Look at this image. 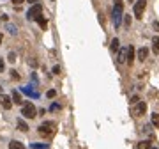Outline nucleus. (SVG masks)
<instances>
[{
	"label": "nucleus",
	"mask_w": 159,
	"mask_h": 149,
	"mask_svg": "<svg viewBox=\"0 0 159 149\" xmlns=\"http://www.w3.org/2000/svg\"><path fill=\"white\" fill-rule=\"evenodd\" d=\"M112 16H113V23H115V27H120V23H122V18H124L122 0H115V7H113V12H112Z\"/></svg>",
	"instance_id": "obj_1"
},
{
	"label": "nucleus",
	"mask_w": 159,
	"mask_h": 149,
	"mask_svg": "<svg viewBox=\"0 0 159 149\" xmlns=\"http://www.w3.org/2000/svg\"><path fill=\"white\" fill-rule=\"evenodd\" d=\"M55 123H51V121H44L39 128H37V132H39V135L41 137H50V135H53L55 133Z\"/></svg>",
	"instance_id": "obj_2"
},
{
	"label": "nucleus",
	"mask_w": 159,
	"mask_h": 149,
	"mask_svg": "<svg viewBox=\"0 0 159 149\" xmlns=\"http://www.w3.org/2000/svg\"><path fill=\"white\" fill-rule=\"evenodd\" d=\"M21 116H23V117H27V119H34V117L37 116V110H35L34 103H30V101L23 103V108H21Z\"/></svg>",
	"instance_id": "obj_3"
},
{
	"label": "nucleus",
	"mask_w": 159,
	"mask_h": 149,
	"mask_svg": "<svg viewBox=\"0 0 159 149\" xmlns=\"http://www.w3.org/2000/svg\"><path fill=\"white\" fill-rule=\"evenodd\" d=\"M147 112V103L145 101H138L136 105H133V108H131V114L135 116V117H140V116H143Z\"/></svg>",
	"instance_id": "obj_4"
},
{
	"label": "nucleus",
	"mask_w": 159,
	"mask_h": 149,
	"mask_svg": "<svg viewBox=\"0 0 159 149\" xmlns=\"http://www.w3.org/2000/svg\"><path fill=\"white\" fill-rule=\"evenodd\" d=\"M41 14H42V5H41V4H34V5L28 9L27 18H28V20H35V18L41 16Z\"/></svg>",
	"instance_id": "obj_5"
},
{
	"label": "nucleus",
	"mask_w": 159,
	"mask_h": 149,
	"mask_svg": "<svg viewBox=\"0 0 159 149\" xmlns=\"http://www.w3.org/2000/svg\"><path fill=\"white\" fill-rule=\"evenodd\" d=\"M145 7H147V0H136V4H135V16L136 18H143Z\"/></svg>",
	"instance_id": "obj_6"
},
{
	"label": "nucleus",
	"mask_w": 159,
	"mask_h": 149,
	"mask_svg": "<svg viewBox=\"0 0 159 149\" xmlns=\"http://www.w3.org/2000/svg\"><path fill=\"white\" fill-rule=\"evenodd\" d=\"M0 105H2L5 110H11V107H12V100H11L7 94H2V92H0Z\"/></svg>",
	"instance_id": "obj_7"
},
{
	"label": "nucleus",
	"mask_w": 159,
	"mask_h": 149,
	"mask_svg": "<svg viewBox=\"0 0 159 149\" xmlns=\"http://www.w3.org/2000/svg\"><path fill=\"white\" fill-rule=\"evenodd\" d=\"M126 50H127V62H129V66H131V64H133V60H135V48L129 44Z\"/></svg>",
	"instance_id": "obj_8"
},
{
	"label": "nucleus",
	"mask_w": 159,
	"mask_h": 149,
	"mask_svg": "<svg viewBox=\"0 0 159 149\" xmlns=\"http://www.w3.org/2000/svg\"><path fill=\"white\" fill-rule=\"evenodd\" d=\"M147 57H149V48H145V46L140 48V50H138V59H140V60H145Z\"/></svg>",
	"instance_id": "obj_9"
},
{
	"label": "nucleus",
	"mask_w": 159,
	"mask_h": 149,
	"mask_svg": "<svg viewBox=\"0 0 159 149\" xmlns=\"http://www.w3.org/2000/svg\"><path fill=\"white\" fill-rule=\"evenodd\" d=\"M119 62H120V64L127 62V50H126V48H124V50H119Z\"/></svg>",
	"instance_id": "obj_10"
},
{
	"label": "nucleus",
	"mask_w": 159,
	"mask_h": 149,
	"mask_svg": "<svg viewBox=\"0 0 159 149\" xmlns=\"http://www.w3.org/2000/svg\"><path fill=\"white\" fill-rule=\"evenodd\" d=\"M11 100H12V103H18V105H21V103H23V100H21V96H19V92H18V91H12Z\"/></svg>",
	"instance_id": "obj_11"
},
{
	"label": "nucleus",
	"mask_w": 159,
	"mask_h": 149,
	"mask_svg": "<svg viewBox=\"0 0 159 149\" xmlns=\"http://www.w3.org/2000/svg\"><path fill=\"white\" fill-rule=\"evenodd\" d=\"M35 21L41 25V28H46V27H48V20H46L42 14H41V16H37V18H35Z\"/></svg>",
	"instance_id": "obj_12"
},
{
	"label": "nucleus",
	"mask_w": 159,
	"mask_h": 149,
	"mask_svg": "<svg viewBox=\"0 0 159 149\" xmlns=\"http://www.w3.org/2000/svg\"><path fill=\"white\" fill-rule=\"evenodd\" d=\"M152 50H154L156 55H159V36H156V37L152 39Z\"/></svg>",
	"instance_id": "obj_13"
},
{
	"label": "nucleus",
	"mask_w": 159,
	"mask_h": 149,
	"mask_svg": "<svg viewBox=\"0 0 159 149\" xmlns=\"http://www.w3.org/2000/svg\"><path fill=\"white\" fill-rule=\"evenodd\" d=\"M9 149H25V146H23L21 142H18V140H11Z\"/></svg>",
	"instance_id": "obj_14"
},
{
	"label": "nucleus",
	"mask_w": 159,
	"mask_h": 149,
	"mask_svg": "<svg viewBox=\"0 0 159 149\" xmlns=\"http://www.w3.org/2000/svg\"><path fill=\"white\" fill-rule=\"evenodd\" d=\"M5 28L9 30V34H11V36H16V34H18V28H16L12 23H7V27H5Z\"/></svg>",
	"instance_id": "obj_15"
},
{
	"label": "nucleus",
	"mask_w": 159,
	"mask_h": 149,
	"mask_svg": "<svg viewBox=\"0 0 159 149\" xmlns=\"http://www.w3.org/2000/svg\"><path fill=\"white\" fill-rule=\"evenodd\" d=\"M18 128H19V132H28L27 123H25V121H21V119H18Z\"/></svg>",
	"instance_id": "obj_16"
},
{
	"label": "nucleus",
	"mask_w": 159,
	"mask_h": 149,
	"mask_svg": "<svg viewBox=\"0 0 159 149\" xmlns=\"http://www.w3.org/2000/svg\"><path fill=\"white\" fill-rule=\"evenodd\" d=\"M150 142L149 140H142V142H138V149H150Z\"/></svg>",
	"instance_id": "obj_17"
},
{
	"label": "nucleus",
	"mask_w": 159,
	"mask_h": 149,
	"mask_svg": "<svg viewBox=\"0 0 159 149\" xmlns=\"http://www.w3.org/2000/svg\"><path fill=\"white\" fill-rule=\"evenodd\" d=\"M119 44H120V43H119V39L115 37V39L112 41V50H113V52H119V50H120V46H119Z\"/></svg>",
	"instance_id": "obj_18"
},
{
	"label": "nucleus",
	"mask_w": 159,
	"mask_h": 149,
	"mask_svg": "<svg viewBox=\"0 0 159 149\" xmlns=\"http://www.w3.org/2000/svg\"><path fill=\"white\" fill-rule=\"evenodd\" d=\"M21 91H23V92H27V94H30V96H34V98H37V96H39V94H37V92H34L30 87H23Z\"/></svg>",
	"instance_id": "obj_19"
},
{
	"label": "nucleus",
	"mask_w": 159,
	"mask_h": 149,
	"mask_svg": "<svg viewBox=\"0 0 159 149\" xmlns=\"http://www.w3.org/2000/svg\"><path fill=\"white\" fill-rule=\"evenodd\" d=\"M152 126L159 128V114H152Z\"/></svg>",
	"instance_id": "obj_20"
},
{
	"label": "nucleus",
	"mask_w": 159,
	"mask_h": 149,
	"mask_svg": "<svg viewBox=\"0 0 159 149\" xmlns=\"http://www.w3.org/2000/svg\"><path fill=\"white\" fill-rule=\"evenodd\" d=\"M7 60H9L11 64H14V62H16V53H14V52H11V53H9V57H7Z\"/></svg>",
	"instance_id": "obj_21"
},
{
	"label": "nucleus",
	"mask_w": 159,
	"mask_h": 149,
	"mask_svg": "<svg viewBox=\"0 0 159 149\" xmlns=\"http://www.w3.org/2000/svg\"><path fill=\"white\" fill-rule=\"evenodd\" d=\"M46 96H48V98H55V96H57V91H55V89H50V91L46 92Z\"/></svg>",
	"instance_id": "obj_22"
},
{
	"label": "nucleus",
	"mask_w": 159,
	"mask_h": 149,
	"mask_svg": "<svg viewBox=\"0 0 159 149\" xmlns=\"http://www.w3.org/2000/svg\"><path fill=\"white\" fill-rule=\"evenodd\" d=\"M30 148L32 149H46V146L44 144H30Z\"/></svg>",
	"instance_id": "obj_23"
},
{
	"label": "nucleus",
	"mask_w": 159,
	"mask_h": 149,
	"mask_svg": "<svg viewBox=\"0 0 159 149\" xmlns=\"http://www.w3.org/2000/svg\"><path fill=\"white\" fill-rule=\"evenodd\" d=\"M124 23H126V27H129L131 25V16H124Z\"/></svg>",
	"instance_id": "obj_24"
},
{
	"label": "nucleus",
	"mask_w": 159,
	"mask_h": 149,
	"mask_svg": "<svg viewBox=\"0 0 159 149\" xmlns=\"http://www.w3.org/2000/svg\"><path fill=\"white\" fill-rule=\"evenodd\" d=\"M11 76H12V78H14V80H19V75H18V73H16V71H14V69H12V71H11Z\"/></svg>",
	"instance_id": "obj_25"
},
{
	"label": "nucleus",
	"mask_w": 159,
	"mask_h": 149,
	"mask_svg": "<svg viewBox=\"0 0 159 149\" xmlns=\"http://www.w3.org/2000/svg\"><path fill=\"white\" fill-rule=\"evenodd\" d=\"M138 101H140V98H138V96H133V98H131V105H136Z\"/></svg>",
	"instance_id": "obj_26"
},
{
	"label": "nucleus",
	"mask_w": 159,
	"mask_h": 149,
	"mask_svg": "<svg viewBox=\"0 0 159 149\" xmlns=\"http://www.w3.org/2000/svg\"><path fill=\"white\" fill-rule=\"evenodd\" d=\"M4 68H5V64H4V59H2V57H0V73H2V71H4Z\"/></svg>",
	"instance_id": "obj_27"
},
{
	"label": "nucleus",
	"mask_w": 159,
	"mask_h": 149,
	"mask_svg": "<svg viewBox=\"0 0 159 149\" xmlns=\"http://www.w3.org/2000/svg\"><path fill=\"white\" fill-rule=\"evenodd\" d=\"M53 73H55V75H58V73H60V68H58V66H55V68H53Z\"/></svg>",
	"instance_id": "obj_28"
},
{
	"label": "nucleus",
	"mask_w": 159,
	"mask_h": 149,
	"mask_svg": "<svg viewBox=\"0 0 159 149\" xmlns=\"http://www.w3.org/2000/svg\"><path fill=\"white\" fill-rule=\"evenodd\" d=\"M51 110H53V112H55V110H58V105H57V103H53V105H51Z\"/></svg>",
	"instance_id": "obj_29"
},
{
	"label": "nucleus",
	"mask_w": 159,
	"mask_h": 149,
	"mask_svg": "<svg viewBox=\"0 0 159 149\" xmlns=\"http://www.w3.org/2000/svg\"><path fill=\"white\" fill-rule=\"evenodd\" d=\"M14 4H21V2H25V0H12Z\"/></svg>",
	"instance_id": "obj_30"
},
{
	"label": "nucleus",
	"mask_w": 159,
	"mask_h": 149,
	"mask_svg": "<svg viewBox=\"0 0 159 149\" xmlns=\"http://www.w3.org/2000/svg\"><path fill=\"white\" fill-rule=\"evenodd\" d=\"M2 41H4V36H2V34H0V44H2Z\"/></svg>",
	"instance_id": "obj_31"
},
{
	"label": "nucleus",
	"mask_w": 159,
	"mask_h": 149,
	"mask_svg": "<svg viewBox=\"0 0 159 149\" xmlns=\"http://www.w3.org/2000/svg\"><path fill=\"white\" fill-rule=\"evenodd\" d=\"M154 27H156V28H159V23H158V21H156V23H154Z\"/></svg>",
	"instance_id": "obj_32"
},
{
	"label": "nucleus",
	"mask_w": 159,
	"mask_h": 149,
	"mask_svg": "<svg viewBox=\"0 0 159 149\" xmlns=\"http://www.w3.org/2000/svg\"><path fill=\"white\" fill-rule=\"evenodd\" d=\"M28 2H32V4H34V2H39V0H28Z\"/></svg>",
	"instance_id": "obj_33"
},
{
	"label": "nucleus",
	"mask_w": 159,
	"mask_h": 149,
	"mask_svg": "<svg viewBox=\"0 0 159 149\" xmlns=\"http://www.w3.org/2000/svg\"><path fill=\"white\" fill-rule=\"evenodd\" d=\"M0 91H2V87H0Z\"/></svg>",
	"instance_id": "obj_34"
},
{
	"label": "nucleus",
	"mask_w": 159,
	"mask_h": 149,
	"mask_svg": "<svg viewBox=\"0 0 159 149\" xmlns=\"http://www.w3.org/2000/svg\"><path fill=\"white\" fill-rule=\"evenodd\" d=\"M150 149H154V148H150Z\"/></svg>",
	"instance_id": "obj_35"
}]
</instances>
